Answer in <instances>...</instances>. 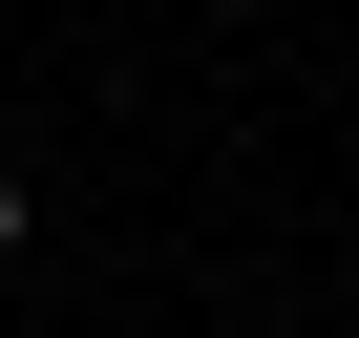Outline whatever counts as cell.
Wrapping results in <instances>:
<instances>
[{"label": "cell", "instance_id": "6da1fadb", "mask_svg": "<svg viewBox=\"0 0 359 338\" xmlns=\"http://www.w3.org/2000/svg\"><path fill=\"white\" fill-rule=\"evenodd\" d=\"M0 254H22V169H0Z\"/></svg>", "mask_w": 359, "mask_h": 338}]
</instances>
